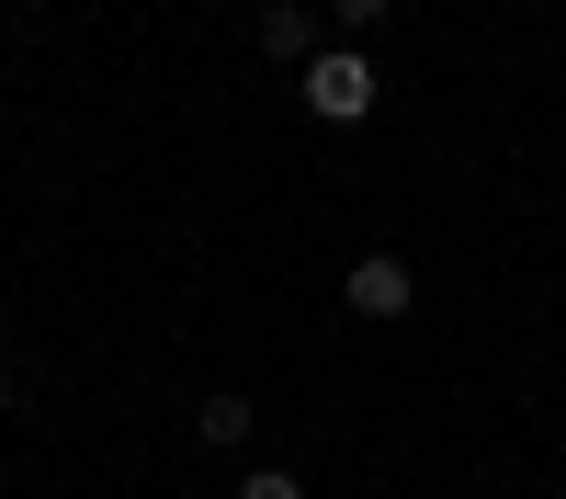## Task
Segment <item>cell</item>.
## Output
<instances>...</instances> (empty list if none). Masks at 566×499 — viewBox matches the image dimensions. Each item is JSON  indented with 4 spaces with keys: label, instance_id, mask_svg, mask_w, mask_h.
Wrapping results in <instances>:
<instances>
[{
    "label": "cell",
    "instance_id": "obj_7",
    "mask_svg": "<svg viewBox=\"0 0 566 499\" xmlns=\"http://www.w3.org/2000/svg\"><path fill=\"white\" fill-rule=\"evenodd\" d=\"M0 397H12V363H0Z\"/></svg>",
    "mask_w": 566,
    "mask_h": 499
},
{
    "label": "cell",
    "instance_id": "obj_3",
    "mask_svg": "<svg viewBox=\"0 0 566 499\" xmlns=\"http://www.w3.org/2000/svg\"><path fill=\"white\" fill-rule=\"evenodd\" d=\"M261 58H283V69L317 58V12H306V0H272V12H261Z\"/></svg>",
    "mask_w": 566,
    "mask_h": 499
},
{
    "label": "cell",
    "instance_id": "obj_4",
    "mask_svg": "<svg viewBox=\"0 0 566 499\" xmlns=\"http://www.w3.org/2000/svg\"><path fill=\"white\" fill-rule=\"evenodd\" d=\"M250 420H261L250 397H205V408H193V432H205L216 454H227V443H250Z\"/></svg>",
    "mask_w": 566,
    "mask_h": 499
},
{
    "label": "cell",
    "instance_id": "obj_5",
    "mask_svg": "<svg viewBox=\"0 0 566 499\" xmlns=\"http://www.w3.org/2000/svg\"><path fill=\"white\" fill-rule=\"evenodd\" d=\"M239 499H306V477H295V466H250Z\"/></svg>",
    "mask_w": 566,
    "mask_h": 499
},
{
    "label": "cell",
    "instance_id": "obj_6",
    "mask_svg": "<svg viewBox=\"0 0 566 499\" xmlns=\"http://www.w3.org/2000/svg\"><path fill=\"white\" fill-rule=\"evenodd\" d=\"M386 12H397V0H328V23H352V34H363V23H386Z\"/></svg>",
    "mask_w": 566,
    "mask_h": 499
},
{
    "label": "cell",
    "instance_id": "obj_2",
    "mask_svg": "<svg viewBox=\"0 0 566 499\" xmlns=\"http://www.w3.org/2000/svg\"><path fill=\"white\" fill-rule=\"evenodd\" d=\"M340 306H352V318H408L419 284H408V261H397V250H363V261H352V284H340Z\"/></svg>",
    "mask_w": 566,
    "mask_h": 499
},
{
    "label": "cell",
    "instance_id": "obj_1",
    "mask_svg": "<svg viewBox=\"0 0 566 499\" xmlns=\"http://www.w3.org/2000/svg\"><path fill=\"white\" fill-rule=\"evenodd\" d=\"M306 114H328V125L374 114V58H363V45H317V58H306Z\"/></svg>",
    "mask_w": 566,
    "mask_h": 499
}]
</instances>
